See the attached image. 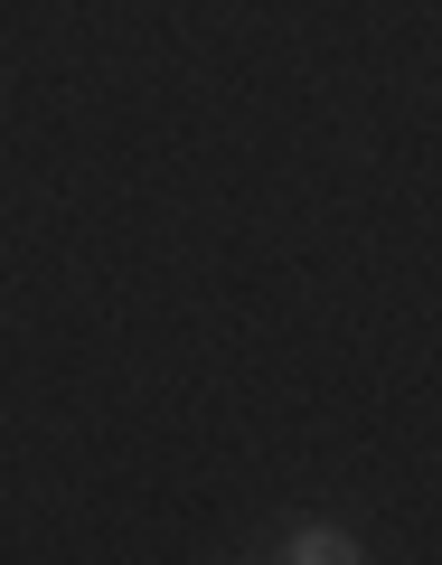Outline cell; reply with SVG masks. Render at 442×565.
I'll list each match as a JSON object with an SVG mask.
<instances>
[{
  "instance_id": "6da1fadb",
  "label": "cell",
  "mask_w": 442,
  "mask_h": 565,
  "mask_svg": "<svg viewBox=\"0 0 442 565\" xmlns=\"http://www.w3.org/2000/svg\"><path fill=\"white\" fill-rule=\"evenodd\" d=\"M282 556H292V565H348L358 546H348L339 527H292V537H282Z\"/></svg>"
}]
</instances>
